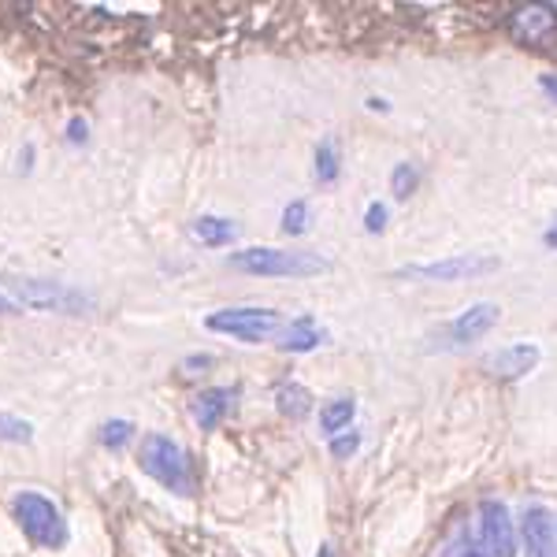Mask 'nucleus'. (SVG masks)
<instances>
[{
    "instance_id": "nucleus-1",
    "label": "nucleus",
    "mask_w": 557,
    "mask_h": 557,
    "mask_svg": "<svg viewBox=\"0 0 557 557\" xmlns=\"http://www.w3.org/2000/svg\"><path fill=\"white\" fill-rule=\"evenodd\" d=\"M227 268L260 278H309L327 272V260L317 253H305V249H272V246H253L238 249L227 257Z\"/></svg>"
},
{
    "instance_id": "nucleus-2",
    "label": "nucleus",
    "mask_w": 557,
    "mask_h": 557,
    "mask_svg": "<svg viewBox=\"0 0 557 557\" xmlns=\"http://www.w3.org/2000/svg\"><path fill=\"white\" fill-rule=\"evenodd\" d=\"M141 472L152 475L160 487H168L175 494H190L194 491L190 461H186L183 446L172 443L168 435H146V438H141Z\"/></svg>"
},
{
    "instance_id": "nucleus-3",
    "label": "nucleus",
    "mask_w": 557,
    "mask_h": 557,
    "mask_svg": "<svg viewBox=\"0 0 557 557\" xmlns=\"http://www.w3.org/2000/svg\"><path fill=\"white\" fill-rule=\"evenodd\" d=\"M12 509H15L20 528L38 546H49V550H52V546L67 543V520H64V513H60V506H52L45 494H34V491L15 494Z\"/></svg>"
},
{
    "instance_id": "nucleus-4",
    "label": "nucleus",
    "mask_w": 557,
    "mask_h": 557,
    "mask_svg": "<svg viewBox=\"0 0 557 557\" xmlns=\"http://www.w3.org/2000/svg\"><path fill=\"white\" fill-rule=\"evenodd\" d=\"M215 335H231L238 343H268L278 331V312L272 309H220L205 320Z\"/></svg>"
},
{
    "instance_id": "nucleus-5",
    "label": "nucleus",
    "mask_w": 557,
    "mask_h": 557,
    "mask_svg": "<svg viewBox=\"0 0 557 557\" xmlns=\"http://www.w3.org/2000/svg\"><path fill=\"white\" fill-rule=\"evenodd\" d=\"M498 268L494 257L483 253H461V257H446L435 260V264H409L401 268V278H412V283H465V278H480L491 275Z\"/></svg>"
},
{
    "instance_id": "nucleus-6",
    "label": "nucleus",
    "mask_w": 557,
    "mask_h": 557,
    "mask_svg": "<svg viewBox=\"0 0 557 557\" xmlns=\"http://www.w3.org/2000/svg\"><path fill=\"white\" fill-rule=\"evenodd\" d=\"M480 535H483V550L491 557H517V524L509 517L506 502L487 498L480 502Z\"/></svg>"
},
{
    "instance_id": "nucleus-7",
    "label": "nucleus",
    "mask_w": 557,
    "mask_h": 557,
    "mask_svg": "<svg viewBox=\"0 0 557 557\" xmlns=\"http://www.w3.org/2000/svg\"><path fill=\"white\" fill-rule=\"evenodd\" d=\"M20 301L30 305V309H38V312H83L89 305L83 294L71 290V286H64V283H38V278L20 283Z\"/></svg>"
},
{
    "instance_id": "nucleus-8",
    "label": "nucleus",
    "mask_w": 557,
    "mask_h": 557,
    "mask_svg": "<svg viewBox=\"0 0 557 557\" xmlns=\"http://www.w3.org/2000/svg\"><path fill=\"white\" fill-rule=\"evenodd\" d=\"M520 546L528 557H554L557 550V532H554V517L543 506H528L520 517Z\"/></svg>"
},
{
    "instance_id": "nucleus-9",
    "label": "nucleus",
    "mask_w": 557,
    "mask_h": 557,
    "mask_svg": "<svg viewBox=\"0 0 557 557\" xmlns=\"http://www.w3.org/2000/svg\"><path fill=\"white\" fill-rule=\"evenodd\" d=\"M539 364V346L535 343H513V346H502L498 354H491L483 368L498 380H520V375L535 372Z\"/></svg>"
},
{
    "instance_id": "nucleus-10",
    "label": "nucleus",
    "mask_w": 557,
    "mask_h": 557,
    "mask_svg": "<svg viewBox=\"0 0 557 557\" xmlns=\"http://www.w3.org/2000/svg\"><path fill=\"white\" fill-rule=\"evenodd\" d=\"M557 30V12L546 4H532L513 12V38L528 45H546Z\"/></svg>"
},
{
    "instance_id": "nucleus-11",
    "label": "nucleus",
    "mask_w": 557,
    "mask_h": 557,
    "mask_svg": "<svg viewBox=\"0 0 557 557\" xmlns=\"http://www.w3.org/2000/svg\"><path fill=\"white\" fill-rule=\"evenodd\" d=\"M498 317H502V309H498V305H491V301L469 305V309L457 312V320L450 323V338H454L457 346L475 343V338H483L494 327V323H498Z\"/></svg>"
},
{
    "instance_id": "nucleus-12",
    "label": "nucleus",
    "mask_w": 557,
    "mask_h": 557,
    "mask_svg": "<svg viewBox=\"0 0 557 557\" xmlns=\"http://www.w3.org/2000/svg\"><path fill=\"white\" fill-rule=\"evenodd\" d=\"M231 401H235V391H227V386H209V391H201L194 398V420L201 431H215L223 424V417H227Z\"/></svg>"
},
{
    "instance_id": "nucleus-13",
    "label": "nucleus",
    "mask_w": 557,
    "mask_h": 557,
    "mask_svg": "<svg viewBox=\"0 0 557 557\" xmlns=\"http://www.w3.org/2000/svg\"><path fill=\"white\" fill-rule=\"evenodd\" d=\"M190 235L201 242V246L220 249V246H231V242L238 238V227L231 220H223V215H201V220H194Z\"/></svg>"
},
{
    "instance_id": "nucleus-14",
    "label": "nucleus",
    "mask_w": 557,
    "mask_h": 557,
    "mask_svg": "<svg viewBox=\"0 0 557 557\" xmlns=\"http://www.w3.org/2000/svg\"><path fill=\"white\" fill-rule=\"evenodd\" d=\"M320 343H323V331L312 323V317H298L278 335V346L290 349V354H309V349H317Z\"/></svg>"
},
{
    "instance_id": "nucleus-15",
    "label": "nucleus",
    "mask_w": 557,
    "mask_h": 557,
    "mask_svg": "<svg viewBox=\"0 0 557 557\" xmlns=\"http://www.w3.org/2000/svg\"><path fill=\"white\" fill-rule=\"evenodd\" d=\"M354 398H335V401H327V406L320 409V431L327 438H335V435H343V431L349 428V420H354Z\"/></svg>"
},
{
    "instance_id": "nucleus-16",
    "label": "nucleus",
    "mask_w": 557,
    "mask_h": 557,
    "mask_svg": "<svg viewBox=\"0 0 557 557\" xmlns=\"http://www.w3.org/2000/svg\"><path fill=\"white\" fill-rule=\"evenodd\" d=\"M275 401H278V412L283 417H290V420H301L305 412H309L312 406H309V391L305 386H298V383H286V386H278V394H275Z\"/></svg>"
},
{
    "instance_id": "nucleus-17",
    "label": "nucleus",
    "mask_w": 557,
    "mask_h": 557,
    "mask_svg": "<svg viewBox=\"0 0 557 557\" xmlns=\"http://www.w3.org/2000/svg\"><path fill=\"white\" fill-rule=\"evenodd\" d=\"M338 172H343V164H338V146L335 141H320V149H317V178L323 186H331L338 178Z\"/></svg>"
},
{
    "instance_id": "nucleus-18",
    "label": "nucleus",
    "mask_w": 557,
    "mask_h": 557,
    "mask_svg": "<svg viewBox=\"0 0 557 557\" xmlns=\"http://www.w3.org/2000/svg\"><path fill=\"white\" fill-rule=\"evenodd\" d=\"M412 190H417V168H412V164H394V172H391V194L398 197V201H409Z\"/></svg>"
},
{
    "instance_id": "nucleus-19",
    "label": "nucleus",
    "mask_w": 557,
    "mask_h": 557,
    "mask_svg": "<svg viewBox=\"0 0 557 557\" xmlns=\"http://www.w3.org/2000/svg\"><path fill=\"white\" fill-rule=\"evenodd\" d=\"M283 231L286 235H305L309 231V205L305 201H294L283 209Z\"/></svg>"
},
{
    "instance_id": "nucleus-20",
    "label": "nucleus",
    "mask_w": 557,
    "mask_h": 557,
    "mask_svg": "<svg viewBox=\"0 0 557 557\" xmlns=\"http://www.w3.org/2000/svg\"><path fill=\"white\" fill-rule=\"evenodd\" d=\"M134 428L127 424V420H108L104 431H101V443L108 446V450H123V446L131 443Z\"/></svg>"
},
{
    "instance_id": "nucleus-21",
    "label": "nucleus",
    "mask_w": 557,
    "mask_h": 557,
    "mask_svg": "<svg viewBox=\"0 0 557 557\" xmlns=\"http://www.w3.org/2000/svg\"><path fill=\"white\" fill-rule=\"evenodd\" d=\"M357 446H361V431H343V435L331 438V457L346 461V457L357 454Z\"/></svg>"
},
{
    "instance_id": "nucleus-22",
    "label": "nucleus",
    "mask_w": 557,
    "mask_h": 557,
    "mask_svg": "<svg viewBox=\"0 0 557 557\" xmlns=\"http://www.w3.org/2000/svg\"><path fill=\"white\" fill-rule=\"evenodd\" d=\"M0 438L26 443V438H30V424H26V420H15V417H4V412H0Z\"/></svg>"
},
{
    "instance_id": "nucleus-23",
    "label": "nucleus",
    "mask_w": 557,
    "mask_h": 557,
    "mask_svg": "<svg viewBox=\"0 0 557 557\" xmlns=\"http://www.w3.org/2000/svg\"><path fill=\"white\" fill-rule=\"evenodd\" d=\"M383 227H386V205L372 201V205H368V212H364V231H368V235H380Z\"/></svg>"
},
{
    "instance_id": "nucleus-24",
    "label": "nucleus",
    "mask_w": 557,
    "mask_h": 557,
    "mask_svg": "<svg viewBox=\"0 0 557 557\" xmlns=\"http://www.w3.org/2000/svg\"><path fill=\"white\" fill-rule=\"evenodd\" d=\"M86 120H71L67 123V141H71V146H78V141H86Z\"/></svg>"
},
{
    "instance_id": "nucleus-25",
    "label": "nucleus",
    "mask_w": 557,
    "mask_h": 557,
    "mask_svg": "<svg viewBox=\"0 0 557 557\" xmlns=\"http://www.w3.org/2000/svg\"><path fill=\"white\" fill-rule=\"evenodd\" d=\"M539 86H543L546 94H550L554 101H557V75H543V78H539Z\"/></svg>"
},
{
    "instance_id": "nucleus-26",
    "label": "nucleus",
    "mask_w": 557,
    "mask_h": 557,
    "mask_svg": "<svg viewBox=\"0 0 557 557\" xmlns=\"http://www.w3.org/2000/svg\"><path fill=\"white\" fill-rule=\"evenodd\" d=\"M454 557H491V554H487V550H480V546H472V543H469V546H461V550H457Z\"/></svg>"
},
{
    "instance_id": "nucleus-27",
    "label": "nucleus",
    "mask_w": 557,
    "mask_h": 557,
    "mask_svg": "<svg viewBox=\"0 0 557 557\" xmlns=\"http://www.w3.org/2000/svg\"><path fill=\"white\" fill-rule=\"evenodd\" d=\"M15 312V301L12 298H4V294H0V317H12Z\"/></svg>"
},
{
    "instance_id": "nucleus-28",
    "label": "nucleus",
    "mask_w": 557,
    "mask_h": 557,
    "mask_svg": "<svg viewBox=\"0 0 557 557\" xmlns=\"http://www.w3.org/2000/svg\"><path fill=\"white\" fill-rule=\"evenodd\" d=\"M212 364V357H190V361H186V368H209Z\"/></svg>"
},
{
    "instance_id": "nucleus-29",
    "label": "nucleus",
    "mask_w": 557,
    "mask_h": 557,
    "mask_svg": "<svg viewBox=\"0 0 557 557\" xmlns=\"http://www.w3.org/2000/svg\"><path fill=\"white\" fill-rule=\"evenodd\" d=\"M543 242H546V246H550V249H557V223H554L550 231H546V235H543Z\"/></svg>"
},
{
    "instance_id": "nucleus-30",
    "label": "nucleus",
    "mask_w": 557,
    "mask_h": 557,
    "mask_svg": "<svg viewBox=\"0 0 557 557\" xmlns=\"http://www.w3.org/2000/svg\"><path fill=\"white\" fill-rule=\"evenodd\" d=\"M368 108H375V112H386V108H391V104L380 101V97H372V101H368Z\"/></svg>"
},
{
    "instance_id": "nucleus-31",
    "label": "nucleus",
    "mask_w": 557,
    "mask_h": 557,
    "mask_svg": "<svg viewBox=\"0 0 557 557\" xmlns=\"http://www.w3.org/2000/svg\"><path fill=\"white\" fill-rule=\"evenodd\" d=\"M554 557H557V550H554Z\"/></svg>"
}]
</instances>
